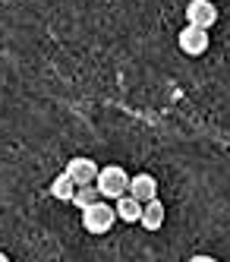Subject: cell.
<instances>
[{"instance_id":"cell-7","label":"cell","mask_w":230,"mask_h":262,"mask_svg":"<svg viewBox=\"0 0 230 262\" xmlns=\"http://www.w3.org/2000/svg\"><path fill=\"white\" fill-rule=\"evenodd\" d=\"M164 202L155 196V199H148V202H142V215H139V224L145 231H161V224H164Z\"/></svg>"},{"instance_id":"cell-4","label":"cell","mask_w":230,"mask_h":262,"mask_svg":"<svg viewBox=\"0 0 230 262\" xmlns=\"http://www.w3.org/2000/svg\"><path fill=\"white\" fill-rule=\"evenodd\" d=\"M186 23L199 29H212L218 23V7L212 0H189L186 4Z\"/></svg>"},{"instance_id":"cell-6","label":"cell","mask_w":230,"mask_h":262,"mask_svg":"<svg viewBox=\"0 0 230 262\" xmlns=\"http://www.w3.org/2000/svg\"><path fill=\"white\" fill-rule=\"evenodd\" d=\"M126 193H129L132 199H139V202H148V199L158 196V180L151 177V174H136V177H129Z\"/></svg>"},{"instance_id":"cell-1","label":"cell","mask_w":230,"mask_h":262,"mask_svg":"<svg viewBox=\"0 0 230 262\" xmlns=\"http://www.w3.org/2000/svg\"><path fill=\"white\" fill-rule=\"evenodd\" d=\"M79 212H82L85 234H95V237L107 234L113 224H117V212H113V205L107 199H95L91 205H85V209H79Z\"/></svg>"},{"instance_id":"cell-2","label":"cell","mask_w":230,"mask_h":262,"mask_svg":"<svg viewBox=\"0 0 230 262\" xmlns=\"http://www.w3.org/2000/svg\"><path fill=\"white\" fill-rule=\"evenodd\" d=\"M129 186V174L123 171L120 164H107V167H98V177H95V190H98L101 199H117L126 193Z\"/></svg>"},{"instance_id":"cell-11","label":"cell","mask_w":230,"mask_h":262,"mask_svg":"<svg viewBox=\"0 0 230 262\" xmlns=\"http://www.w3.org/2000/svg\"><path fill=\"white\" fill-rule=\"evenodd\" d=\"M189 262H218V259H215V256H193Z\"/></svg>"},{"instance_id":"cell-3","label":"cell","mask_w":230,"mask_h":262,"mask_svg":"<svg viewBox=\"0 0 230 262\" xmlns=\"http://www.w3.org/2000/svg\"><path fill=\"white\" fill-rule=\"evenodd\" d=\"M177 45L186 57H202L208 51V29H199V26H186L180 35H177Z\"/></svg>"},{"instance_id":"cell-5","label":"cell","mask_w":230,"mask_h":262,"mask_svg":"<svg viewBox=\"0 0 230 262\" xmlns=\"http://www.w3.org/2000/svg\"><path fill=\"white\" fill-rule=\"evenodd\" d=\"M66 177H70L76 186H82V183H95V177H98V164H95L91 158H85V155L70 158V164H66Z\"/></svg>"},{"instance_id":"cell-9","label":"cell","mask_w":230,"mask_h":262,"mask_svg":"<svg viewBox=\"0 0 230 262\" xmlns=\"http://www.w3.org/2000/svg\"><path fill=\"white\" fill-rule=\"evenodd\" d=\"M73 190H76V183L66 177V171H63V174H57V177L51 180V196H54V199H60V202H70V199H73Z\"/></svg>"},{"instance_id":"cell-12","label":"cell","mask_w":230,"mask_h":262,"mask_svg":"<svg viewBox=\"0 0 230 262\" xmlns=\"http://www.w3.org/2000/svg\"><path fill=\"white\" fill-rule=\"evenodd\" d=\"M0 262H10V256H7V253H4V250H0Z\"/></svg>"},{"instance_id":"cell-10","label":"cell","mask_w":230,"mask_h":262,"mask_svg":"<svg viewBox=\"0 0 230 262\" xmlns=\"http://www.w3.org/2000/svg\"><path fill=\"white\" fill-rule=\"evenodd\" d=\"M95 199H101L98 196V190H95V183H82V186H76V190H73V205H76V209H85V205H91Z\"/></svg>"},{"instance_id":"cell-8","label":"cell","mask_w":230,"mask_h":262,"mask_svg":"<svg viewBox=\"0 0 230 262\" xmlns=\"http://www.w3.org/2000/svg\"><path fill=\"white\" fill-rule=\"evenodd\" d=\"M113 212H117V221L136 224V221H139V215H142V202H139V199H132L129 193H123V196L113 199Z\"/></svg>"}]
</instances>
